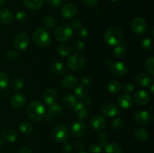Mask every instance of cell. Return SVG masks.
Returning <instances> with one entry per match:
<instances>
[{"label":"cell","mask_w":154,"mask_h":153,"mask_svg":"<svg viewBox=\"0 0 154 153\" xmlns=\"http://www.w3.org/2000/svg\"><path fill=\"white\" fill-rule=\"evenodd\" d=\"M101 111L103 115L108 117H113L118 114L119 109L115 104L112 102H107L102 106Z\"/></svg>","instance_id":"11"},{"label":"cell","mask_w":154,"mask_h":153,"mask_svg":"<svg viewBox=\"0 0 154 153\" xmlns=\"http://www.w3.org/2000/svg\"><path fill=\"white\" fill-rule=\"evenodd\" d=\"M48 111H49V114H51L53 117L60 116L63 113V108L60 105L57 104H53L49 106Z\"/></svg>","instance_id":"29"},{"label":"cell","mask_w":154,"mask_h":153,"mask_svg":"<svg viewBox=\"0 0 154 153\" xmlns=\"http://www.w3.org/2000/svg\"><path fill=\"white\" fill-rule=\"evenodd\" d=\"M73 34L72 28L69 25L63 24L60 25L56 28L54 32V37L57 40L60 42H64L69 40Z\"/></svg>","instance_id":"4"},{"label":"cell","mask_w":154,"mask_h":153,"mask_svg":"<svg viewBox=\"0 0 154 153\" xmlns=\"http://www.w3.org/2000/svg\"><path fill=\"white\" fill-rule=\"evenodd\" d=\"M75 96L78 98L79 100H84L86 98L87 94V89L84 86L81 85L78 86L75 88Z\"/></svg>","instance_id":"31"},{"label":"cell","mask_w":154,"mask_h":153,"mask_svg":"<svg viewBox=\"0 0 154 153\" xmlns=\"http://www.w3.org/2000/svg\"><path fill=\"white\" fill-rule=\"evenodd\" d=\"M63 104L67 108H74L78 103L76 97L72 94H66L63 98Z\"/></svg>","instance_id":"25"},{"label":"cell","mask_w":154,"mask_h":153,"mask_svg":"<svg viewBox=\"0 0 154 153\" xmlns=\"http://www.w3.org/2000/svg\"><path fill=\"white\" fill-rule=\"evenodd\" d=\"M123 88H124L125 92H132L134 90V86L130 82H127L123 86Z\"/></svg>","instance_id":"50"},{"label":"cell","mask_w":154,"mask_h":153,"mask_svg":"<svg viewBox=\"0 0 154 153\" xmlns=\"http://www.w3.org/2000/svg\"><path fill=\"white\" fill-rule=\"evenodd\" d=\"M74 48L77 51H81L84 49V43L82 40H76L74 43Z\"/></svg>","instance_id":"47"},{"label":"cell","mask_w":154,"mask_h":153,"mask_svg":"<svg viewBox=\"0 0 154 153\" xmlns=\"http://www.w3.org/2000/svg\"><path fill=\"white\" fill-rule=\"evenodd\" d=\"M84 4L87 7L93 8L96 7L99 2V0H83Z\"/></svg>","instance_id":"48"},{"label":"cell","mask_w":154,"mask_h":153,"mask_svg":"<svg viewBox=\"0 0 154 153\" xmlns=\"http://www.w3.org/2000/svg\"><path fill=\"white\" fill-rule=\"evenodd\" d=\"M77 114H78V116L80 119L85 120V119H87V117H88V116H89L88 110L87 109V107H85V108H84V109L79 110L78 112H77Z\"/></svg>","instance_id":"43"},{"label":"cell","mask_w":154,"mask_h":153,"mask_svg":"<svg viewBox=\"0 0 154 153\" xmlns=\"http://www.w3.org/2000/svg\"><path fill=\"white\" fill-rule=\"evenodd\" d=\"M141 46L146 50H150L153 48V40L149 38H144L141 41Z\"/></svg>","instance_id":"39"},{"label":"cell","mask_w":154,"mask_h":153,"mask_svg":"<svg viewBox=\"0 0 154 153\" xmlns=\"http://www.w3.org/2000/svg\"><path fill=\"white\" fill-rule=\"evenodd\" d=\"M118 105L124 109H129L133 104V100L129 94H122L117 98Z\"/></svg>","instance_id":"17"},{"label":"cell","mask_w":154,"mask_h":153,"mask_svg":"<svg viewBox=\"0 0 154 153\" xmlns=\"http://www.w3.org/2000/svg\"><path fill=\"white\" fill-rule=\"evenodd\" d=\"M42 24L46 28H51L55 26L56 20L54 16H45L42 20Z\"/></svg>","instance_id":"36"},{"label":"cell","mask_w":154,"mask_h":153,"mask_svg":"<svg viewBox=\"0 0 154 153\" xmlns=\"http://www.w3.org/2000/svg\"><path fill=\"white\" fill-rule=\"evenodd\" d=\"M71 132L75 137H81L86 132L85 124L82 121L75 122L71 127Z\"/></svg>","instance_id":"12"},{"label":"cell","mask_w":154,"mask_h":153,"mask_svg":"<svg viewBox=\"0 0 154 153\" xmlns=\"http://www.w3.org/2000/svg\"><path fill=\"white\" fill-rule=\"evenodd\" d=\"M51 70L57 76H63L65 74V66L60 62H54L51 64Z\"/></svg>","instance_id":"26"},{"label":"cell","mask_w":154,"mask_h":153,"mask_svg":"<svg viewBox=\"0 0 154 153\" xmlns=\"http://www.w3.org/2000/svg\"><path fill=\"white\" fill-rule=\"evenodd\" d=\"M89 149L92 153H100L102 152V147L96 143H92L90 144Z\"/></svg>","instance_id":"45"},{"label":"cell","mask_w":154,"mask_h":153,"mask_svg":"<svg viewBox=\"0 0 154 153\" xmlns=\"http://www.w3.org/2000/svg\"><path fill=\"white\" fill-rule=\"evenodd\" d=\"M33 42L40 47H46L51 44V37L50 33L45 28H38L32 34Z\"/></svg>","instance_id":"3"},{"label":"cell","mask_w":154,"mask_h":153,"mask_svg":"<svg viewBox=\"0 0 154 153\" xmlns=\"http://www.w3.org/2000/svg\"><path fill=\"white\" fill-rule=\"evenodd\" d=\"M98 140L102 146H105L107 145V135L103 132H99L97 134Z\"/></svg>","instance_id":"41"},{"label":"cell","mask_w":154,"mask_h":153,"mask_svg":"<svg viewBox=\"0 0 154 153\" xmlns=\"http://www.w3.org/2000/svg\"><path fill=\"white\" fill-rule=\"evenodd\" d=\"M13 21V14L7 9H0V23L9 25Z\"/></svg>","instance_id":"19"},{"label":"cell","mask_w":154,"mask_h":153,"mask_svg":"<svg viewBox=\"0 0 154 153\" xmlns=\"http://www.w3.org/2000/svg\"><path fill=\"white\" fill-rule=\"evenodd\" d=\"M126 46H125L124 44L120 43V44L117 45V46L114 49V56H115L116 58H122L126 55Z\"/></svg>","instance_id":"34"},{"label":"cell","mask_w":154,"mask_h":153,"mask_svg":"<svg viewBox=\"0 0 154 153\" xmlns=\"http://www.w3.org/2000/svg\"><path fill=\"white\" fill-rule=\"evenodd\" d=\"M144 69L150 76L154 75V57L151 56L146 60L144 63Z\"/></svg>","instance_id":"32"},{"label":"cell","mask_w":154,"mask_h":153,"mask_svg":"<svg viewBox=\"0 0 154 153\" xmlns=\"http://www.w3.org/2000/svg\"><path fill=\"white\" fill-rule=\"evenodd\" d=\"M23 80L21 78H16L10 83V90L12 92H18L23 87Z\"/></svg>","instance_id":"28"},{"label":"cell","mask_w":154,"mask_h":153,"mask_svg":"<svg viewBox=\"0 0 154 153\" xmlns=\"http://www.w3.org/2000/svg\"><path fill=\"white\" fill-rule=\"evenodd\" d=\"M84 142H82V141H78V142L75 143V147H76V148L78 150H82L84 148Z\"/></svg>","instance_id":"54"},{"label":"cell","mask_w":154,"mask_h":153,"mask_svg":"<svg viewBox=\"0 0 154 153\" xmlns=\"http://www.w3.org/2000/svg\"><path fill=\"white\" fill-rule=\"evenodd\" d=\"M150 94L144 90H139L134 94V100L140 105H145L150 101Z\"/></svg>","instance_id":"16"},{"label":"cell","mask_w":154,"mask_h":153,"mask_svg":"<svg viewBox=\"0 0 154 153\" xmlns=\"http://www.w3.org/2000/svg\"><path fill=\"white\" fill-rule=\"evenodd\" d=\"M11 104L15 108H20L26 104V97L22 93H17L11 98Z\"/></svg>","instance_id":"20"},{"label":"cell","mask_w":154,"mask_h":153,"mask_svg":"<svg viewBox=\"0 0 154 153\" xmlns=\"http://www.w3.org/2000/svg\"><path fill=\"white\" fill-rule=\"evenodd\" d=\"M77 83H78V80H77L76 78L74 76H72V75L66 76V77L63 78V80H62V86H63L64 88H68V89L75 87Z\"/></svg>","instance_id":"23"},{"label":"cell","mask_w":154,"mask_h":153,"mask_svg":"<svg viewBox=\"0 0 154 153\" xmlns=\"http://www.w3.org/2000/svg\"><path fill=\"white\" fill-rule=\"evenodd\" d=\"M53 136L56 141L59 142H65L69 136V130L66 125L63 124H58L53 130Z\"/></svg>","instance_id":"6"},{"label":"cell","mask_w":154,"mask_h":153,"mask_svg":"<svg viewBox=\"0 0 154 153\" xmlns=\"http://www.w3.org/2000/svg\"><path fill=\"white\" fill-rule=\"evenodd\" d=\"M76 34L78 37L81 38H86L88 36L89 31L85 27H80L78 29L76 30Z\"/></svg>","instance_id":"42"},{"label":"cell","mask_w":154,"mask_h":153,"mask_svg":"<svg viewBox=\"0 0 154 153\" xmlns=\"http://www.w3.org/2000/svg\"><path fill=\"white\" fill-rule=\"evenodd\" d=\"M16 19L20 22H23L27 19V14L24 11H19L16 14Z\"/></svg>","instance_id":"46"},{"label":"cell","mask_w":154,"mask_h":153,"mask_svg":"<svg viewBox=\"0 0 154 153\" xmlns=\"http://www.w3.org/2000/svg\"><path fill=\"white\" fill-rule=\"evenodd\" d=\"M106 153H123L121 146L116 142L107 144L105 146Z\"/></svg>","instance_id":"30"},{"label":"cell","mask_w":154,"mask_h":153,"mask_svg":"<svg viewBox=\"0 0 154 153\" xmlns=\"http://www.w3.org/2000/svg\"><path fill=\"white\" fill-rule=\"evenodd\" d=\"M81 82H82L83 86H84L87 85H90V82H91V79L89 76H84L81 80Z\"/></svg>","instance_id":"53"},{"label":"cell","mask_w":154,"mask_h":153,"mask_svg":"<svg viewBox=\"0 0 154 153\" xmlns=\"http://www.w3.org/2000/svg\"><path fill=\"white\" fill-rule=\"evenodd\" d=\"M91 98H86L85 99V101H84V104H90V103H91Z\"/></svg>","instance_id":"57"},{"label":"cell","mask_w":154,"mask_h":153,"mask_svg":"<svg viewBox=\"0 0 154 153\" xmlns=\"http://www.w3.org/2000/svg\"><path fill=\"white\" fill-rule=\"evenodd\" d=\"M20 130L22 133L26 134H29L34 131V128L28 122H23L20 124Z\"/></svg>","instance_id":"35"},{"label":"cell","mask_w":154,"mask_h":153,"mask_svg":"<svg viewBox=\"0 0 154 153\" xmlns=\"http://www.w3.org/2000/svg\"><path fill=\"white\" fill-rule=\"evenodd\" d=\"M91 125L95 130H98V131H101V130H103L104 128L106 126V121L104 118V117H102V116L99 115H95L92 117L91 121Z\"/></svg>","instance_id":"14"},{"label":"cell","mask_w":154,"mask_h":153,"mask_svg":"<svg viewBox=\"0 0 154 153\" xmlns=\"http://www.w3.org/2000/svg\"><path fill=\"white\" fill-rule=\"evenodd\" d=\"M44 117H45V120H46V121H48V122H52L53 119H54V117H53L52 116H51V114H49V113L45 114V116H44Z\"/></svg>","instance_id":"56"},{"label":"cell","mask_w":154,"mask_h":153,"mask_svg":"<svg viewBox=\"0 0 154 153\" xmlns=\"http://www.w3.org/2000/svg\"><path fill=\"white\" fill-rule=\"evenodd\" d=\"M131 28L133 32L136 34H142L147 30V23L143 18L137 16L132 20Z\"/></svg>","instance_id":"8"},{"label":"cell","mask_w":154,"mask_h":153,"mask_svg":"<svg viewBox=\"0 0 154 153\" xmlns=\"http://www.w3.org/2000/svg\"><path fill=\"white\" fill-rule=\"evenodd\" d=\"M2 136L8 142H14L17 138V134L13 129L5 128L2 132Z\"/></svg>","instance_id":"21"},{"label":"cell","mask_w":154,"mask_h":153,"mask_svg":"<svg viewBox=\"0 0 154 153\" xmlns=\"http://www.w3.org/2000/svg\"><path fill=\"white\" fill-rule=\"evenodd\" d=\"M107 89L112 94H117L121 90V85H120V82L117 80L110 81L107 84Z\"/></svg>","instance_id":"27"},{"label":"cell","mask_w":154,"mask_h":153,"mask_svg":"<svg viewBox=\"0 0 154 153\" xmlns=\"http://www.w3.org/2000/svg\"><path fill=\"white\" fill-rule=\"evenodd\" d=\"M81 22H81L80 20H75L72 22V26L71 27L75 30L78 29L80 27H81Z\"/></svg>","instance_id":"51"},{"label":"cell","mask_w":154,"mask_h":153,"mask_svg":"<svg viewBox=\"0 0 154 153\" xmlns=\"http://www.w3.org/2000/svg\"><path fill=\"white\" fill-rule=\"evenodd\" d=\"M5 56L7 59L9 60V61H16L18 58V57H19V55H18V53L15 50H8L6 52Z\"/></svg>","instance_id":"40"},{"label":"cell","mask_w":154,"mask_h":153,"mask_svg":"<svg viewBox=\"0 0 154 153\" xmlns=\"http://www.w3.org/2000/svg\"><path fill=\"white\" fill-rule=\"evenodd\" d=\"M23 3L27 8L36 10L42 7L44 4V0H23Z\"/></svg>","instance_id":"22"},{"label":"cell","mask_w":154,"mask_h":153,"mask_svg":"<svg viewBox=\"0 0 154 153\" xmlns=\"http://www.w3.org/2000/svg\"><path fill=\"white\" fill-rule=\"evenodd\" d=\"M81 153H86V152H81Z\"/></svg>","instance_id":"62"},{"label":"cell","mask_w":154,"mask_h":153,"mask_svg":"<svg viewBox=\"0 0 154 153\" xmlns=\"http://www.w3.org/2000/svg\"><path fill=\"white\" fill-rule=\"evenodd\" d=\"M134 120L138 124H147L151 120V116L147 111H138L134 116Z\"/></svg>","instance_id":"13"},{"label":"cell","mask_w":154,"mask_h":153,"mask_svg":"<svg viewBox=\"0 0 154 153\" xmlns=\"http://www.w3.org/2000/svg\"><path fill=\"white\" fill-rule=\"evenodd\" d=\"M78 12V8L73 3H67L65 4L61 10V14L63 18L71 20L75 17Z\"/></svg>","instance_id":"10"},{"label":"cell","mask_w":154,"mask_h":153,"mask_svg":"<svg viewBox=\"0 0 154 153\" xmlns=\"http://www.w3.org/2000/svg\"><path fill=\"white\" fill-rule=\"evenodd\" d=\"M46 2L50 7L57 8L61 5L63 3V0H46Z\"/></svg>","instance_id":"44"},{"label":"cell","mask_w":154,"mask_h":153,"mask_svg":"<svg viewBox=\"0 0 154 153\" xmlns=\"http://www.w3.org/2000/svg\"><path fill=\"white\" fill-rule=\"evenodd\" d=\"M2 146H3V141H2V140L1 138H0V148H1L2 147Z\"/></svg>","instance_id":"59"},{"label":"cell","mask_w":154,"mask_h":153,"mask_svg":"<svg viewBox=\"0 0 154 153\" xmlns=\"http://www.w3.org/2000/svg\"><path fill=\"white\" fill-rule=\"evenodd\" d=\"M85 64V58L79 53H74L68 59V66L72 70H81Z\"/></svg>","instance_id":"5"},{"label":"cell","mask_w":154,"mask_h":153,"mask_svg":"<svg viewBox=\"0 0 154 153\" xmlns=\"http://www.w3.org/2000/svg\"><path fill=\"white\" fill-rule=\"evenodd\" d=\"M123 124H124V121L122 118L118 117V118H116L113 120L112 123H111V127L113 128V129L115 130H119L123 128Z\"/></svg>","instance_id":"37"},{"label":"cell","mask_w":154,"mask_h":153,"mask_svg":"<svg viewBox=\"0 0 154 153\" xmlns=\"http://www.w3.org/2000/svg\"><path fill=\"white\" fill-rule=\"evenodd\" d=\"M134 136L136 140L139 142H144L148 137V132L147 130L142 128H138L134 131Z\"/></svg>","instance_id":"24"},{"label":"cell","mask_w":154,"mask_h":153,"mask_svg":"<svg viewBox=\"0 0 154 153\" xmlns=\"http://www.w3.org/2000/svg\"><path fill=\"white\" fill-rule=\"evenodd\" d=\"M26 112L30 118L35 121H39L45 116V107L40 101L35 100L28 105Z\"/></svg>","instance_id":"2"},{"label":"cell","mask_w":154,"mask_h":153,"mask_svg":"<svg viewBox=\"0 0 154 153\" xmlns=\"http://www.w3.org/2000/svg\"><path fill=\"white\" fill-rule=\"evenodd\" d=\"M109 1H111V2H115L118 1V0H109Z\"/></svg>","instance_id":"61"},{"label":"cell","mask_w":154,"mask_h":153,"mask_svg":"<svg viewBox=\"0 0 154 153\" xmlns=\"http://www.w3.org/2000/svg\"><path fill=\"white\" fill-rule=\"evenodd\" d=\"M5 2V0H0V6L2 5Z\"/></svg>","instance_id":"60"},{"label":"cell","mask_w":154,"mask_h":153,"mask_svg":"<svg viewBox=\"0 0 154 153\" xmlns=\"http://www.w3.org/2000/svg\"><path fill=\"white\" fill-rule=\"evenodd\" d=\"M57 51H58L59 54L62 56H66L69 55L72 52V47L70 45L68 44L63 43L59 45L58 48H57Z\"/></svg>","instance_id":"33"},{"label":"cell","mask_w":154,"mask_h":153,"mask_svg":"<svg viewBox=\"0 0 154 153\" xmlns=\"http://www.w3.org/2000/svg\"><path fill=\"white\" fill-rule=\"evenodd\" d=\"M106 63L111 68V72L116 76H123L127 72V67L122 62H112L108 59Z\"/></svg>","instance_id":"7"},{"label":"cell","mask_w":154,"mask_h":153,"mask_svg":"<svg viewBox=\"0 0 154 153\" xmlns=\"http://www.w3.org/2000/svg\"><path fill=\"white\" fill-rule=\"evenodd\" d=\"M63 151L64 153H71L72 151V146L69 142H65L63 146Z\"/></svg>","instance_id":"49"},{"label":"cell","mask_w":154,"mask_h":153,"mask_svg":"<svg viewBox=\"0 0 154 153\" xmlns=\"http://www.w3.org/2000/svg\"><path fill=\"white\" fill-rule=\"evenodd\" d=\"M17 153H32V152L28 147H23V148H21Z\"/></svg>","instance_id":"55"},{"label":"cell","mask_w":154,"mask_h":153,"mask_svg":"<svg viewBox=\"0 0 154 153\" xmlns=\"http://www.w3.org/2000/svg\"><path fill=\"white\" fill-rule=\"evenodd\" d=\"M123 38V30L120 27L114 26L107 29L105 32L104 39L108 44L111 46H117L122 42Z\"/></svg>","instance_id":"1"},{"label":"cell","mask_w":154,"mask_h":153,"mask_svg":"<svg viewBox=\"0 0 154 153\" xmlns=\"http://www.w3.org/2000/svg\"><path fill=\"white\" fill-rule=\"evenodd\" d=\"M9 82L8 76L7 74L0 72V90L4 89L8 86Z\"/></svg>","instance_id":"38"},{"label":"cell","mask_w":154,"mask_h":153,"mask_svg":"<svg viewBox=\"0 0 154 153\" xmlns=\"http://www.w3.org/2000/svg\"><path fill=\"white\" fill-rule=\"evenodd\" d=\"M153 89H154V85H153V83H151V86H150V92H151V94H153V93H154Z\"/></svg>","instance_id":"58"},{"label":"cell","mask_w":154,"mask_h":153,"mask_svg":"<svg viewBox=\"0 0 154 153\" xmlns=\"http://www.w3.org/2000/svg\"><path fill=\"white\" fill-rule=\"evenodd\" d=\"M86 107V105L84 104L83 102H78V103L76 104V105H75V107L73 108L74 110L75 111V112H78L79 110H81L84 109V108Z\"/></svg>","instance_id":"52"},{"label":"cell","mask_w":154,"mask_h":153,"mask_svg":"<svg viewBox=\"0 0 154 153\" xmlns=\"http://www.w3.org/2000/svg\"><path fill=\"white\" fill-rule=\"evenodd\" d=\"M43 99L48 104H53L55 103L57 99V92L52 88H48L44 92Z\"/></svg>","instance_id":"18"},{"label":"cell","mask_w":154,"mask_h":153,"mask_svg":"<svg viewBox=\"0 0 154 153\" xmlns=\"http://www.w3.org/2000/svg\"><path fill=\"white\" fill-rule=\"evenodd\" d=\"M135 82L138 86L141 88L148 87L152 83L150 76L144 73H140L137 74L135 77Z\"/></svg>","instance_id":"15"},{"label":"cell","mask_w":154,"mask_h":153,"mask_svg":"<svg viewBox=\"0 0 154 153\" xmlns=\"http://www.w3.org/2000/svg\"><path fill=\"white\" fill-rule=\"evenodd\" d=\"M29 45V37L26 33L20 32L17 34L14 39V46L17 50L22 51L27 48Z\"/></svg>","instance_id":"9"}]
</instances>
